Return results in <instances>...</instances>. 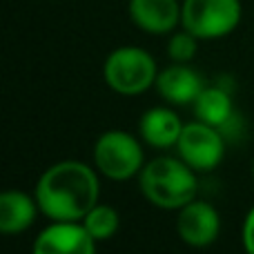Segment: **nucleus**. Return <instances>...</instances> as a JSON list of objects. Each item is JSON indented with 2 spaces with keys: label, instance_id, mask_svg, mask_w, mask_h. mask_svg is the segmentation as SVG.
<instances>
[{
  "label": "nucleus",
  "instance_id": "f257e3e1",
  "mask_svg": "<svg viewBox=\"0 0 254 254\" xmlns=\"http://www.w3.org/2000/svg\"><path fill=\"white\" fill-rule=\"evenodd\" d=\"M98 176L83 161H58L36 183V203L49 221H83L98 203Z\"/></svg>",
  "mask_w": 254,
  "mask_h": 254
},
{
  "label": "nucleus",
  "instance_id": "f03ea898",
  "mask_svg": "<svg viewBox=\"0 0 254 254\" xmlns=\"http://www.w3.org/2000/svg\"><path fill=\"white\" fill-rule=\"evenodd\" d=\"M138 185L143 196L161 210H181L194 201L198 192L196 170L181 156H158L149 161L140 170Z\"/></svg>",
  "mask_w": 254,
  "mask_h": 254
},
{
  "label": "nucleus",
  "instance_id": "7ed1b4c3",
  "mask_svg": "<svg viewBox=\"0 0 254 254\" xmlns=\"http://www.w3.org/2000/svg\"><path fill=\"white\" fill-rule=\"evenodd\" d=\"M105 83L123 96H136L156 85L158 69L152 54L140 47H119L103 65Z\"/></svg>",
  "mask_w": 254,
  "mask_h": 254
},
{
  "label": "nucleus",
  "instance_id": "20e7f679",
  "mask_svg": "<svg viewBox=\"0 0 254 254\" xmlns=\"http://www.w3.org/2000/svg\"><path fill=\"white\" fill-rule=\"evenodd\" d=\"M241 22L239 0H183L181 25L198 40L221 38L232 34Z\"/></svg>",
  "mask_w": 254,
  "mask_h": 254
},
{
  "label": "nucleus",
  "instance_id": "39448f33",
  "mask_svg": "<svg viewBox=\"0 0 254 254\" xmlns=\"http://www.w3.org/2000/svg\"><path fill=\"white\" fill-rule=\"evenodd\" d=\"M94 165L112 181H127L140 174L145 154L140 143L123 129H110L98 136L94 145Z\"/></svg>",
  "mask_w": 254,
  "mask_h": 254
},
{
  "label": "nucleus",
  "instance_id": "423d86ee",
  "mask_svg": "<svg viewBox=\"0 0 254 254\" xmlns=\"http://www.w3.org/2000/svg\"><path fill=\"white\" fill-rule=\"evenodd\" d=\"M225 136L216 127L203 123V121H192L183 127L181 138L176 143L179 156L196 172H210L221 165L225 156Z\"/></svg>",
  "mask_w": 254,
  "mask_h": 254
},
{
  "label": "nucleus",
  "instance_id": "0eeeda50",
  "mask_svg": "<svg viewBox=\"0 0 254 254\" xmlns=\"http://www.w3.org/2000/svg\"><path fill=\"white\" fill-rule=\"evenodd\" d=\"M96 239L83 221H52L36 237L34 252L38 254H94Z\"/></svg>",
  "mask_w": 254,
  "mask_h": 254
},
{
  "label": "nucleus",
  "instance_id": "6e6552de",
  "mask_svg": "<svg viewBox=\"0 0 254 254\" xmlns=\"http://www.w3.org/2000/svg\"><path fill=\"white\" fill-rule=\"evenodd\" d=\"M194 116L203 123L216 127L225 138H232L239 129H241V119H239L237 110H234L232 92L223 87L221 83L205 85L198 98L192 103Z\"/></svg>",
  "mask_w": 254,
  "mask_h": 254
},
{
  "label": "nucleus",
  "instance_id": "1a4fd4ad",
  "mask_svg": "<svg viewBox=\"0 0 254 254\" xmlns=\"http://www.w3.org/2000/svg\"><path fill=\"white\" fill-rule=\"evenodd\" d=\"M176 232L181 241L192 248H205L216 241L221 232V216L214 205L205 201H190L179 210L176 219Z\"/></svg>",
  "mask_w": 254,
  "mask_h": 254
},
{
  "label": "nucleus",
  "instance_id": "9d476101",
  "mask_svg": "<svg viewBox=\"0 0 254 254\" xmlns=\"http://www.w3.org/2000/svg\"><path fill=\"white\" fill-rule=\"evenodd\" d=\"M156 89L172 105H192L198 94L205 89V80L188 63H174L158 71Z\"/></svg>",
  "mask_w": 254,
  "mask_h": 254
},
{
  "label": "nucleus",
  "instance_id": "9b49d317",
  "mask_svg": "<svg viewBox=\"0 0 254 254\" xmlns=\"http://www.w3.org/2000/svg\"><path fill=\"white\" fill-rule=\"evenodd\" d=\"M129 18L147 34H170L181 22L179 0H129Z\"/></svg>",
  "mask_w": 254,
  "mask_h": 254
},
{
  "label": "nucleus",
  "instance_id": "f8f14e48",
  "mask_svg": "<svg viewBox=\"0 0 254 254\" xmlns=\"http://www.w3.org/2000/svg\"><path fill=\"white\" fill-rule=\"evenodd\" d=\"M183 121L170 107H152L138 121V134L149 147L170 149L176 147L183 131Z\"/></svg>",
  "mask_w": 254,
  "mask_h": 254
},
{
  "label": "nucleus",
  "instance_id": "ddd939ff",
  "mask_svg": "<svg viewBox=\"0 0 254 254\" xmlns=\"http://www.w3.org/2000/svg\"><path fill=\"white\" fill-rule=\"evenodd\" d=\"M36 196H29L18 190L0 194V230L4 234H20L27 228H31L38 212Z\"/></svg>",
  "mask_w": 254,
  "mask_h": 254
},
{
  "label": "nucleus",
  "instance_id": "4468645a",
  "mask_svg": "<svg viewBox=\"0 0 254 254\" xmlns=\"http://www.w3.org/2000/svg\"><path fill=\"white\" fill-rule=\"evenodd\" d=\"M83 223H85V228L89 230V234L101 243V241H110V239L119 232L121 219H119V212H116L114 207L96 203V205L87 212Z\"/></svg>",
  "mask_w": 254,
  "mask_h": 254
},
{
  "label": "nucleus",
  "instance_id": "2eb2a0df",
  "mask_svg": "<svg viewBox=\"0 0 254 254\" xmlns=\"http://www.w3.org/2000/svg\"><path fill=\"white\" fill-rule=\"evenodd\" d=\"M196 49H198V38L188 29L172 34L170 43H167V54H170L172 63H190L196 56Z\"/></svg>",
  "mask_w": 254,
  "mask_h": 254
},
{
  "label": "nucleus",
  "instance_id": "dca6fc26",
  "mask_svg": "<svg viewBox=\"0 0 254 254\" xmlns=\"http://www.w3.org/2000/svg\"><path fill=\"white\" fill-rule=\"evenodd\" d=\"M241 241L243 248H246L250 254H254V207L246 214V221H243L241 228Z\"/></svg>",
  "mask_w": 254,
  "mask_h": 254
},
{
  "label": "nucleus",
  "instance_id": "f3484780",
  "mask_svg": "<svg viewBox=\"0 0 254 254\" xmlns=\"http://www.w3.org/2000/svg\"><path fill=\"white\" fill-rule=\"evenodd\" d=\"M252 174H254V165H252Z\"/></svg>",
  "mask_w": 254,
  "mask_h": 254
}]
</instances>
